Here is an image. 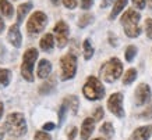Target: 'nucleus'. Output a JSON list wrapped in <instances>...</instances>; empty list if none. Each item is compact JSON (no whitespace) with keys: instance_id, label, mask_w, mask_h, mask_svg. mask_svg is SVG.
Wrapping results in <instances>:
<instances>
[{"instance_id":"f8f14e48","label":"nucleus","mask_w":152,"mask_h":140,"mask_svg":"<svg viewBox=\"0 0 152 140\" xmlns=\"http://www.w3.org/2000/svg\"><path fill=\"white\" fill-rule=\"evenodd\" d=\"M94 129H95V119L94 118H85L81 125V139L88 140L89 136L92 135Z\"/></svg>"},{"instance_id":"a19ab883","label":"nucleus","mask_w":152,"mask_h":140,"mask_svg":"<svg viewBox=\"0 0 152 140\" xmlns=\"http://www.w3.org/2000/svg\"><path fill=\"white\" fill-rule=\"evenodd\" d=\"M52 1V4L53 6H59L60 4V0H50Z\"/></svg>"},{"instance_id":"f03ea898","label":"nucleus","mask_w":152,"mask_h":140,"mask_svg":"<svg viewBox=\"0 0 152 140\" xmlns=\"http://www.w3.org/2000/svg\"><path fill=\"white\" fill-rule=\"evenodd\" d=\"M140 15L138 11H135L133 9H129L123 15H121V25L124 29V33L129 38L134 39V38H138L141 33V28H140Z\"/></svg>"},{"instance_id":"c03bdc74","label":"nucleus","mask_w":152,"mask_h":140,"mask_svg":"<svg viewBox=\"0 0 152 140\" xmlns=\"http://www.w3.org/2000/svg\"><path fill=\"white\" fill-rule=\"evenodd\" d=\"M94 140H105V139H102V137H96V139H94Z\"/></svg>"},{"instance_id":"72a5a7b5","label":"nucleus","mask_w":152,"mask_h":140,"mask_svg":"<svg viewBox=\"0 0 152 140\" xmlns=\"http://www.w3.org/2000/svg\"><path fill=\"white\" fill-rule=\"evenodd\" d=\"M140 117L141 118H152V105H149L147 110H145V113H142V114H140Z\"/></svg>"},{"instance_id":"4be33fe9","label":"nucleus","mask_w":152,"mask_h":140,"mask_svg":"<svg viewBox=\"0 0 152 140\" xmlns=\"http://www.w3.org/2000/svg\"><path fill=\"white\" fill-rule=\"evenodd\" d=\"M83 49H84V58L85 60H91L94 56V47L91 45L89 39H85L83 43Z\"/></svg>"},{"instance_id":"c756f323","label":"nucleus","mask_w":152,"mask_h":140,"mask_svg":"<svg viewBox=\"0 0 152 140\" xmlns=\"http://www.w3.org/2000/svg\"><path fill=\"white\" fill-rule=\"evenodd\" d=\"M103 115H105L103 108H102V107H96L95 111H94V119H95V121H101L102 118H103Z\"/></svg>"},{"instance_id":"7ed1b4c3","label":"nucleus","mask_w":152,"mask_h":140,"mask_svg":"<svg viewBox=\"0 0 152 140\" xmlns=\"http://www.w3.org/2000/svg\"><path fill=\"white\" fill-rule=\"evenodd\" d=\"M121 72H123V64L117 57H113V58L107 60L103 65H102L101 71V78L105 82H115L116 79H119L121 76Z\"/></svg>"},{"instance_id":"e433bc0d","label":"nucleus","mask_w":152,"mask_h":140,"mask_svg":"<svg viewBox=\"0 0 152 140\" xmlns=\"http://www.w3.org/2000/svg\"><path fill=\"white\" fill-rule=\"evenodd\" d=\"M77 136V128H71V131L69 133V140H74Z\"/></svg>"},{"instance_id":"9b49d317","label":"nucleus","mask_w":152,"mask_h":140,"mask_svg":"<svg viewBox=\"0 0 152 140\" xmlns=\"http://www.w3.org/2000/svg\"><path fill=\"white\" fill-rule=\"evenodd\" d=\"M7 40L10 42V45H13L15 49L21 47V43H23V35H21V31H20V24H14L9 28V32H7Z\"/></svg>"},{"instance_id":"f3484780","label":"nucleus","mask_w":152,"mask_h":140,"mask_svg":"<svg viewBox=\"0 0 152 140\" xmlns=\"http://www.w3.org/2000/svg\"><path fill=\"white\" fill-rule=\"evenodd\" d=\"M0 13L6 18H13L15 11H14L13 4L10 3L9 0H0Z\"/></svg>"},{"instance_id":"423d86ee","label":"nucleus","mask_w":152,"mask_h":140,"mask_svg":"<svg viewBox=\"0 0 152 140\" xmlns=\"http://www.w3.org/2000/svg\"><path fill=\"white\" fill-rule=\"evenodd\" d=\"M48 25V17L43 11H34L27 22V32L31 36H37Z\"/></svg>"},{"instance_id":"7c9ffc66","label":"nucleus","mask_w":152,"mask_h":140,"mask_svg":"<svg viewBox=\"0 0 152 140\" xmlns=\"http://www.w3.org/2000/svg\"><path fill=\"white\" fill-rule=\"evenodd\" d=\"M61 3H63V6L66 9H70V10L77 7V0H61Z\"/></svg>"},{"instance_id":"0eeeda50","label":"nucleus","mask_w":152,"mask_h":140,"mask_svg":"<svg viewBox=\"0 0 152 140\" xmlns=\"http://www.w3.org/2000/svg\"><path fill=\"white\" fill-rule=\"evenodd\" d=\"M60 67H61V81L73 79L77 72V57L73 53L64 54L60 60Z\"/></svg>"},{"instance_id":"f257e3e1","label":"nucleus","mask_w":152,"mask_h":140,"mask_svg":"<svg viewBox=\"0 0 152 140\" xmlns=\"http://www.w3.org/2000/svg\"><path fill=\"white\" fill-rule=\"evenodd\" d=\"M4 129L9 135L14 136V137H21L27 133V121L24 114L21 113H11L7 115L4 122Z\"/></svg>"},{"instance_id":"cd10ccee","label":"nucleus","mask_w":152,"mask_h":140,"mask_svg":"<svg viewBox=\"0 0 152 140\" xmlns=\"http://www.w3.org/2000/svg\"><path fill=\"white\" fill-rule=\"evenodd\" d=\"M34 140H52L50 135L45 131H38L35 132V136H34Z\"/></svg>"},{"instance_id":"a211bd4d","label":"nucleus","mask_w":152,"mask_h":140,"mask_svg":"<svg viewBox=\"0 0 152 140\" xmlns=\"http://www.w3.org/2000/svg\"><path fill=\"white\" fill-rule=\"evenodd\" d=\"M55 86H56V78L55 76L48 78L46 81L39 86V93H41V95H49V93L55 89Z\"/></svg>"},{"instance_id":"bb28decb","label":"nucleus","mask_w":152,"mask_h":140,"mask_svg":"<svg viewBox=\"0 0 152 140\" xmlns=\"http://www.w3.org/2000/svg\"><path fill=\"white\" fill-rule=\"evenodd\" d=\"M67 110H69V107H67V103H66V101H63V103H61V105H60V108H59V125H61V123L64 122V118H66V113H67Z\"/></svg>"},{"instance_id":"412c9836","label":"nucleus","mask_w":152,"mask_h":140,"mask_svg":"<svg viewBox=\"0 0 152 140\" xmlns=\"http://www.w3.org/2000/svg\"><path fill=\"white\" fill-rule=\"evenodd\" d=\"M64 101L67 103V107L73 111V114H77V111H78V104H80L77 96H69V97L64 99Z\"/></svg>"},{"instance_id":"c9c22d12","label":"nucleus","mask_w":152,"mask_h":140,"mask_svg":"<svg viewBox=\"0 0 152 140\" xmlns=\"http://www.w3.org/2000/svg\"><path fill=\"white\" fill-rule=\"evenodd\" d=\"M113 1H116V0H102V1H101V7H102V9H106V7H109L110 4H113Z\"/></svg>"},{"instance_id":"9d476101","label":"nucleus","mask_w":152,"mask_h":140,"mask_svg":"<svg viewBox=\"0 0 152 140\" xmlns=\"http://www.w3.org/2000/svg\"><path fill=\"white\" fill-rule=\"evenodd\" d=\"M151 100V87L147 83H140L135 89V104L144 105Z\"/></svg>"},{"instance_id":"393cba45","label":"nucleus","mask_w":152,"mask_h":140,"mask_svg":"<svg viewBox=\"0 0 152 140\" xmlns=\"http://www.w3.org/2000/svg\"><path fill=\"white\" fill-rule=\"evenodd\" d=\"M137 51H138V50H137V47H135V46L130 45L129 47L126 49V53H124V56H126V60H127L129 63H131V61H133V60H134V57L137 56Z\"/></svg>"},{"instance_id":"6e6552de","label":"nucleus","mask_w":152,"mask_h":140,"mask_svg":"<svg viewBox=\"0 0 152 140\" xmlns=\"http://www.w3.org/2000/svg\"><path fill=\"white\" fill-rule=\"evenodd\" d=\"M53 33H55L57 46H59L60 49H63L67 45V42H69V33H70L69 25L64 21H57L55 28H53Z\"/></svg>"},{"instance_id":"ddd939ff","label":"nucleus","mask_w":152,"mask_h":140,"mask_svg":"<svg viewBox=\"0 0 152 140\" xmlns=\"http://www.w3.org/2000/svg\"><path fill=\"white\" fill-rule=\"evenodd\" d=\"M50 72H52V63L46 58L41 60L39 64H38V69H37L38 78H41V79H48V76L50 75Z\"/></svg>"},{"instance_id":"20e7f679","label":"nucleus","mask_w":152,"mask_h":140,"mask_svg":"<svg viewBox=\"0 0 152 140\" xmlns=\"http://www.w3.org/2000/svg\"><path fill=\"white\" fill-rule=\"evenodd\" d=\"M38 60V50L35 47H29L24 51L23 63H21V75L27 82L34 81V67Z\"/></svg>"},{"instance_id":"f704fd0d","label":"nucleus","mask_w":152,"mask_h":140,"mask_svg":"<svg viewBox=\"0 0 152 140\" xmlns=\"http://www.w3.org/2000/svg\"><path fill=\"white\" fill-rule=\"evenodd\" d=\"M42 128H43V131H45V132H48V131H53V129L56 128V125L53 123V122H46V123H45Z\"/></svg>"},{"instance_id":"39448f33","label":"nucleus","mask_w":152,"mask_h":140,"mask_svg":"<svg viewBox=\"0 0 152 140\" xmlns=\"http://www.w3.org/2000/svg\"><path fill=\"white\" fill-rule=\"evenodd\" d=\"M83 93L85 99L95 101V100H101L105 96V87L102 85V82L95 76H89L85 82L83 87Z\"/></svg>"},{"instance_id":"a878e982","label":"nucleus","mask_w":152,"mask_h":140,"mask_svg":"<svg viewBox=\"0 0 152 140\" xmlns=\"http://www.w3.org/2000/svg\"><path fill=\"white\" fill-rule=\"evenodd\" d=\"M101 133H103V135L107 136V137H112V136H113V133H115L113 125H112L110 122H105V123L101 126Z\"/></svg>"},{"instance_id":"2eb2a0df","label":"nucleus","mask_w":152,"mask_h":140,"mask_svg":"<svg viewBox=\"0 0 152 140\" xmlns=\"http://www.w3.org/2000/svg\"><path fill=\"white\" fill-rule=\"evenodd\" d=\"M39 47H41V50L46 51V53L52 51L53 47H55V36L52 33H45L42 36L41 42H39Z\"/></svg>"},{"instance_id":"1a4fd4ad","label":"nucleus","mask_w":152,"mask_h":140,"mask_svg":"<svg viewBox=\"0 0 152 140\" xmlns=\"http://www.w3.org/2000/svg\"><path fill=\"white\" fill-rule=\"evenodd\" d=\"M107 108L113 115L117 118L124 117V108H123V95L121 93H113L107 100Z\"/></svg>"},{"instance_id":"37998d69","label":"nucleus","mask_w":152,"mask_h":140,"mask_svg":"<svg viewBox=\"0 0 152 140\" xmlns=\"http://www.w3.org/2000/svg\"><path fill=\"white\" fill-rule=\"evenodd\" d=\"M147 4L149 9H152V0H147Z\"/></svg>"},{"instance_id":"ea45409f","label":"nucleus","mask_w":152,"mask_h":140,"mask_svg":"<svg viewBox=\"0 0 152 140\" xmlns=\"http://www.w3.org/2000/svg\"><path fill=\"white\" fill-rule=\"evenodd\" d=\"M3 113H4V105H3V103L0 101V118H1V115H3Z\"/></svg>"},{"instance_id":"58836bf2","label":"nucleus","mask_w":152,"mask_h":140,"mask_svg":"<svg viewBox=\"0 0 152 140\" xmlns=\"http://www.w3.org/2000/svg\"><path fill=\"white\" fill-rule=\"evenodd\" d=\"M109 40H110L112 46H117V39H115V38L112 36V33H110V35H109Z\"/></svg>"},{"instance_id":"aec40b11","label":"nucleus","mask_w":152,"mask_h":140,"mask_svg":"<svg viewBox=\"0 0 152 140\" xmlns=\"http://www.w3.org/2000/svg\"><path fill=\"white\" fill-rule=\"evenodd\" d=\"M11 81V71L7 68H0V87H7Z\"/></svg>"},{"instance_id":"2f4dec72","label":"nucleus","mask_w":152,"mask_h":140,"mask_svg":"<svg viewBox=\"0 0 152 140\" xmlns=\"http://www.w3.org/2000/svg\"><path fill=\"white\" fill-rule=\"evenodd\" d=\"M80 4L83 10H89L94 4V0H80Z\"/></svg>"},{"instance_id":"4468645a","label":"nucleus","mask_w":152,"mask_h":140,"mask_svg":"<svg viewBox=\"0 0 152 140\" xmlns=\"http://www.w3.org/2000/svg\"><path fill=\"white\" fill-rule=\"evenodd\" d=\"M152 136V126H140L133 132L130 140H148Z\"/></svg>"},{"instance_id":"473e14b6","label":"nucleus","mask_w":152,"mask_h":140,"mask_svg":"<svg viewBox=\"0 0 152 140\" xmlns=\"http://www.w3.org/2000/svg\"><path fill=\"white\" fill-rule=\"evenodd\" d=\"M131 1H133V4L138 10L145 9V4H147V0H131Z\"/></svg>"},{"instance_id":"79ce46f5","label":"nucleus","mask_w":152,"mask_h":140,"mask_svg":"<svg viewBox=\"0 0 152 140\" xmlns=\"http://www.w3.org/2000/svg\"><path fill=\"white\" fill-rule=\"evenodd\" d=\"M3 137H4V131L0 128V140H3Z\"/></svg>"},{"instance_id":"5701e85b","label":"nucleus","mask_w":152,"mask_h":140,"mask_svg":"<svg viewBox=\"0 0 152 140\" xmlns=\"http://www.w3.org/2000/svg\"><path fill=\"white\" fill-rule=\"evenodd\" d=\"M92 22H94V15L92 14H89V13H85V14H83V15L80 17L78 27L80 28H85V27H88L89 24H92Z\"/></svg>"},{"instance_id":"6ab92c4d","label":"nucleus","mask_w":152,"mask_h":140,"mask_svg":"<svg viewBox=\"0 0 152 140\" xmlns=\"http://www.w3.org/2000/svg\"><path fill=\"white\" fill-rule=\"evenodd\" d=\"M127 1H129V0H116L115 4H113V10H112L110 14H109V19H115L116 17L124 10V7L127 6Z\"/></svg>"},{"instance_id":"b1692460","label":"nucleus","mask_w":152,"mask_h":140,"mask_svg":"<svg viewBox=\"0 0 152 140\" xmlns=\"http://www.w3.org/2000/svg\"><path fill=\"white\" fill-rule=\"evenodd\" d=\"M137 78V71L134 68H130L129 71L124 74V78H123V85H131Z\"/></svg>"},{"instance_id":"c85d7f7f","label":"nucleus","mask_w":152,"mask_h":140,"mask_svg":"<svg viewBox=\"0 0 152 140\" xmlns=\"http://www.w3.org/2000/svg\"><path fill=\"white\" fill-rule=\"evenodd\" d=\"M145 32L148 39H152V18H147L145 21Z\"/></svg>"},{"instance_id":"4c0bfd02","label":"nucleus","mask_w":152,"mask_h":140,"mask_svg":"<svg viewBox=\"0 0 152 140\" xmlns=\"http://www.w3.org/2000/svg\"><path fill=\"white\" fill-rule=\"evenodd\" d=\"M4 28H6V24H4V19L1 18V15H0V33L4 31Z\"/></svg>"},{"instance_id":"dca6fc26","label":"nucleus","mask_w":152,"mask_h":140,"mask_svg":"<svg viewBox=\"0 0 152 140\" xmlns=\"http://www.w3.org/2000/svg\"><path fill=\"white\" fill-rule=\"evenodd\" d=\"M32 10V3L31 1H27V3H23V4L18 6L17 9V24H21L24 21V18L28 15V13Z\"/></svg>"}]
</instances>
